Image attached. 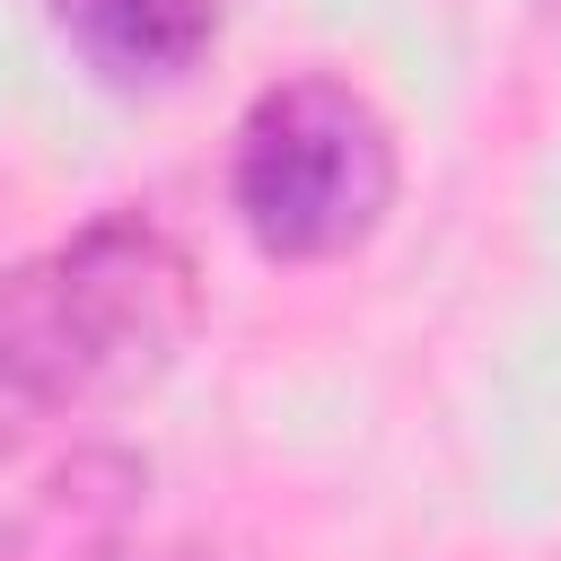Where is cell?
I'll use <instances>...</instances> for the list:
<instances>
[{
	"instance_id": "obj_1",
	"label": "cell",
	"mask_w": 561,
	"mask_h": 561,
	"mask_svg": "<svg viewBox=\"0 0 561 561\" xmlns=\"http://www.w3.org/2000/svg\"><path fill=\"white\" fill-rule=\"evenodd\" d=\"M202 316L193 254L140 219L105 210L79 237L0 272V465L61 412L149 386Z\"/></svg>"
},
{
	"instance_id": "obj_2",
	"label": "cell",
	"mask_w": 561,
	"mask_h": 561,
	"mask_svg": "<svg viewBox=\"0 0 561 561\" xmlns=\"http://www.w3.org/2000/svg\"><path fill=\"white\" fill-rule=\"evenodd\" d=\"M394 123L368 88L333 70H298L263 88L228 149V210L272 263H333L368 245L394 210Z\"/></svg>"
},
{
	"instance_id": "obj_3",
	"label": "cell",
	"mask_w": 561,
	"mask_h": 561,
	"mask_svg": "<svg viewBox=\"0 0 561 561\" xmlns=\"http://www.w3.org/2000/svg\"><path fill=\"white\" fill-rule=\"evenodd\" d=\"M140 500L149 465L131 447H79L0 517V561H114L140 526Z\"/></svg>"
},
{
	"instance_id": "obj_4",
	"label": "cell",
	"mask_w": 561,
	"mask_h": 561,
	"mask_svg": "<svg viewBox=\"0 0 561 561\" xmlns=\"http://www.w3.org/2000/svg\"><path fill=\"white\" fill-rule=\"evenodd\" d=\"M53 35L105 88H175L219 35V0H53Z\"/></svg>"
},
{
	"instance_id": "obj_5",
	"label": "cell",
	"mask_w": 561,
	"mask_h": 561,
	"mask_svg": "<svg viewBox=\"0 0 561 561\" xmlns=\"http://www.w3.org/2000/svg\"><path fill=\"white\" fill-rule=\"evenodd\" d=\"M167 561H254V552H237V543H175Z\"/></svg>"
},
{
	"instance_id": "obj_6",
	"label": "cell",
	"mask_w": 561,
	"mask_h": 561,
	"mask_svg": "<svg viewBox=\"0 0 561 561\" xmlns=\"http://www.w3.org/2000/svg\"><path fill=\"white\" fill-rule=\"evenodd\" d=\"M535 9H543V18H561V0H535Z\"/></svg>"
}]
</instances>
